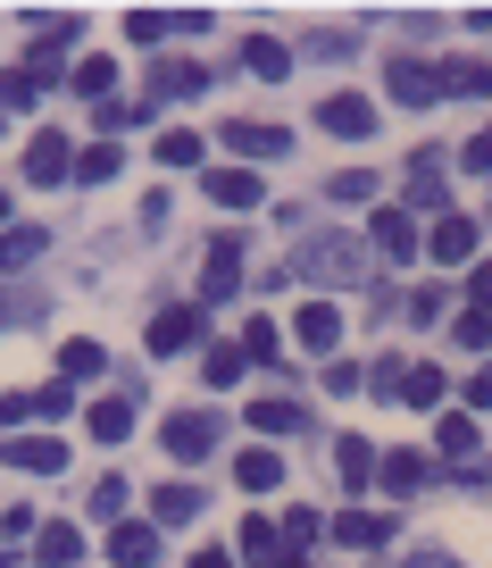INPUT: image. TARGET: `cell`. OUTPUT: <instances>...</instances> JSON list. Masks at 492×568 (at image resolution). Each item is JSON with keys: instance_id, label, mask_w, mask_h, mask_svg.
I'll return each mask as SVG.
<instances>
[{"instance_id": "obj_1", "label": "cell", "mask_w": 492, "mask_h": 568, "mask_svg": "<svg viewBox=\"0 0 492 568\" xmlns=\"http://www.w3.org/2000/svg\"><path fill=\"white\" fill-rule=\"evenodd\" d=\"M317 125L335 142H368L376 134V101L368 92H326V101H317Z\"/></svg>"}, {"instance_id": "obj_2", "label": "cell", "mask_w": 492, "mask_h": 568, "mask_svg": "<svg viewBox=\"0 0 492 568\" xmlns=\"http://www.w3.org/2000/svg\"><path fill=\"white\" fill-rule=\"evenodd\" d=\"M300 276H317V284H359V276H368V251H359V243H309V251H300Z\"/></svg>"}, {"instance_id": "obj_3", "label": "cell", "mask_w": 492, "mask_h": 568, "mask_svg": "<svg viewBox=\"0 0 492 568\" xmlns=\"http://www.w3.org/2000/svg\"><path fill=\"white\" fill-rule=\"evenodd\" d=\"M385 92L401 109H426V101H442V68H426V59H385Z\"/></svg>"}, {"instance_id": "obj_4", "label": "cell", "mask_w": 492, "mask_h": 568, "mask_svg": "<svg viewBox=\"0 0 492 568\" xmlns=\"http://www.w3.org/2000/svg\"><path fill=\"white\" fill-rule=\"evenodd\" d=\"M234 293H243V243H234V234H217V243H209V267H201V310H209V302H234Z\"/></svg>"}, {"instance_id": "obj_5", "label": "cell", "mask_w": 492, "mask_h": 568, "mask_svg": "<svg viewBox=\"0 0 492 568\" xmlns=\"http://www.w3.org/2000/svg\"><path fill=\"white\" fill-rule=\"evenodd\" d=\"M217 435H226L217 409H176V418H167V452H176V460H209Z\"/></svg>"}, {"instance_id": "obj_6", "label": "cell", "mask_w": 492, "mask_h": 568, "mask_svg": "<svg viewBox=\"0 0 492 568\" xmlns=\"http://www.w3.org/2000/svg\"><path fill=\"white\" fill-rule=\"evenodd\" d=\"M418 251H426V260H442V267H468V260H475V217L442 210V217H434V234H426Z\"/></svg>"}, {"instance_id": "obj_7", "label": "cell", "mask_w": 492, "mask_h": 568, "mask_svg": "<svg viewBox=\"0 0 492 568\" xmlns=\"http://www.w3.org/2000/svg\"><path fill=\"white\" fill-rule=\"evenodd\" d=\"M0 460L25 468V477H51V468H68V444L59 435H0Z\"/></svg>"}, {"instance_id": "obj_8", "label": "cell", "mask_w": 492, "mask_h": 568, "mask_svg": "<svg viewBox=\"0 0 492 568\" xmlns=\"http://www.w3.org/2000/svg\"><path fill=\"white\" fill-rule=\"evenodd\" d=\"M201 193H209L217 210H259V201H267V184L250 176V168H201Z\"/></svg>"}, {"instance_id": "obj_9", "label": "cell", "mask_w": 492, "mask_h": 568, "mask_svg": "<svg viewBox=\"0 0 492 568\" xmlns=\"http://www.w3.org/2000/svg\"><path fill=\"white\" fill-rule=\"evenodd\" d=\"M226 151H234V160H284L293 134H284V125H259V118H234L226 125Z\"/></svg>"}, {"instance_id": "obj_10", "label": "cell", "mask_w": 492, "mask_h": 568, "mask_svg": "<svg viewBox=\"0 0 492 568\" xmlns=\"http://www.w3.org/2000/svg\"><path fill=\"white\" fill-rule=\"evenodd\" d=\"M134 418H142V393H109V402H92V409H84L92 444H125V435H134Z\"/></svg>"}, {"instance_id": "obj_11", "label": "cell", "mask_w": 492, "mask_h": 568, "mask_svg": "<svg viewBox=\"0 0 492 568\" xmlns=\"http://www.w3.org/2000/svg\"><path fill=\"white\" fill-rule=\"evenodd\" d=\"M59 176H75L68 134H34V142H25V184H59Z\"/></svg>"}, {"instance_id": "obj_12", "label": "cell", "mask_w": 492, "mask_h": 568, "mask_svg": "<svg viewBox=\"0 0 492 568\" xmlns=\"http://www.w3.org/2000/svg\"><path fill=\"white\" fill-rule=\"evenodd\" d=\"M293 335L309 343L317 359H335V343H342V310L335 302H300V318H293Z\"/></svg>"}, {"instance_id": "obj_13", "label": "cell", "mask_w": 492, "mask_h": 568, "mask_svg": "<svg viewBox=\"0 0 492 568\" xmlns=\"http://www.w3.org/2000/svg\"><path fill=\"white\" fill-rule=\"evenodd\" d=\"M193 343H201V310L193 302H176V310L151 318V352H193Z\"/></svg>"}, {"instance_id": "obj_14", "label": "cell", "mask_w": 492, "mask_h": 568, "mask_svg": "<svg viewBox=\"0 0 492 568\" xmlns=\"http://www.w3.org/2000/svg\"><path fill=\"white\" fill-rule=\"evenodd\" d=\"M184 92H209V68H193V59H158V68H151V101H184Z\"/></svg>"}, {"instance_id": "obj_15", "label": "cell", "mask_w": 492, "mask_h": 568, "mask_svg": "<svg viewBox=\"0 0 492 568\" xmlns=\"http://www.w3.org/2000/svg\"><path fill=\"white\" fill-rule=\"evenodd\" d=\"M158 551H167L158 527H117V535H109V560H117V568H158Z\"/></svg>"}, {"instance_id": "obj_16", "label": "cell", "mask_w": 492, "mask_h": 568, "mask_svg": "<svg viewBox=\"0 0 492 568\" xmlns=\"http://www.w3.org/2000/svg\"><path fill=\"white\" fill-rule=\"evenodd\" d=\"M42 251H51V234H42V226H0V276H18V267H34Z\"/></svg>"}, {"instance_id": "obj_17", "label": "cell", "mask_w": 492, "mask_h": 568, "mask_svg": "<svg viewBox=\"0 0 492 568\" xmlns=\"http://www.w3.org/2000/svg\"><path fill=\"white\" fill-rule=\"evenodd\" d=\"M368 243H376V251H392V260H418V226H409V210H376Z\"/></svg>"}, {"instance_id": "obj_18", "label": "cell", "mask_w": 492, "mask_h": 568, "mask_svg": "<svg viewBox=\"0 0 492 568\" xmlns=\"http://www.w3.org/2000/svg\"><path fill=\"white\" fill-rule=\"evenodd\" d=\"M234 485H243V494H276V485H284V460H276L267 444H250L243 460H234Z\"/></svg>"}, {"instance_id": "obj_19", "label": "cell", "mask_w": 492, "mask_h": 568, "mask_svg": "<svg viewBox=\"0 0 492 568\" xmlns=\"http://www.w3.org/2000/svg\"><path fill=\"white\" fill-rule=\"evenodd\" d=\"M276 551H284V527H267V510H250L243 518V535H234V560H276Z\"/></svg>"}, {"instance_id": "obj_20", "label": "cell", "mask_w": 492, "mask_h": 568, "mask_svg": "<svg viewBox=\"0 0 492 568\" xmlns=\"http://www.w3.org/2000/svg\"><path fill=\"white\" fill-rule=\"evenodd\" d=\"M151 518H158V527H193V518H201V485H158Z\"/></svg>"}, {"instance_id": "obj_21", "label": "cell", "mask_w": 492, "mask_h": 568, "mask_svg": "<svg viewBox=\"0 0 492 568\" xmlns=\"http://www.w3.org/2000/svg\"><path fill=\"white\" fill-rule=\"evenodd\" d=\"M243 418H250V435H259V444H267V435H300V402H267V393H259Z\"/></svg>"}, {"instance_id": "obj_22", "label": "cell", "mask_w": 492, "mask_h": 568, "mask_svg": "<svg viewBox=\"0 0 492 568\" xmlns=\"http://www.w3.org/2000/svg\"><path fill=\"white\" fill-rule=\"evenodd\" d=\"M401 201L442 210V151H418V160H409V193H401Z\"/></svg>"}, {"instance_id": "obj_23", "label": "cell", "mask_w": 492, "mask_h": 568, "mask_svg": "<svg viewBox=\"0 0 492 568\" xmlns=\"http://www.w3.org/2000/svg\"><path fill=\"white\" fill-rule=\"evenodd\" d=\"M392 402H401V409H442V368H426V359L401 368V393H392Z\"/></svg>"}, {"instance_id": "obj_24", "label": "cell", "mask_w": 492, "mask_h": 568, "mask_svg": "<svg viewBox=\"0 0 492 568\" xmlns=\"http://www.w3.org/2000/svg\"><path fill=\"white\" fill-rule=\"evenodd\" d=\"M101 368H109V352H101V343H92V335L59 343V385H68V376H75V385H84V376H101Z\"/></svg>"}, {"instance_id": "obj_25", "label": "cell", "mask_w": 492, "mask_h": 568, "mask_svg": "<svg viewBox=\"0 0 492 568\" xmlns=\"http://www.w3.org/2000/svg\"><path fill=\"white\" fill-rule=\"evenodd\" d=\"M34 560L42 568H75V560H84V535H75V527H42L34 535Z\"/></svg>"}, {"instance_id": "obj_26", "label": "cell", "mask_w": 492, "mask_h": 568, "mask_svg": "<svg viewBox=\"0 0 492 568\" xmlns=\"http://www.w3.org/2000/svg\"><path fill=\"white\" fill-rule=\"evenodd\" d=\"M75 92H84L92 109L117 101V59H75Z\"/></svg>"}, {"instance_id": "obj_27", "label": "cell", "mask_w": 492, "mask_h": 568, "mask_svg": "<svg viewBox=\"0 0 492 568\" xmlns=\"http://www.w3.org/2000/svg\"><path fill=\"white\" fill-rule=\"evenodd\" d=\"M376 477H385V494H418V485H426V452H385Z\"/></svg>"}, {"instance_id": "obj_28", "label": "cell", "mask_w": 492, "mask_h": 568, "mask_svg": "<svg viewBox=\"0 0 492 568\" xmlns=\"http://www.w3.org/2000/svg\"><path fill=\"white\" fill-rule=\"evenodd\" d=\"M442 92H459V101H492V59H459V68H442Z\"/></svg>"}, {"instance_id": "obj_29", "label": "cell", "mask_w": 492, "mask_h": 568, "mask_svg": "<svg viewBox=\"0 0 492 568\" xmlns=\"http://www.w3.org/2000/svg\"><path fill=\"white\" fill-rule=\"evenodd\" d=\"M243 68H250V75H267V84H284V75H293V51L259 34V42H243Z\"/></svg>"}, {"instance_id": "obj_30", "label": "cell", "mask_w": 492, "mask_h": 568, "mask_svg": "<svg viewBox=\"0 0 492 568\" xmlns=\"http://www.w3.org/2000/svg\"><path fill=\"white\" fill-rule=\"evenodd\" d=\"M335 477H342V485H351V494H359V485H368V477H376V452H368V444H359V435H342V444H335Z\"/></svg>"}, {"instance_id": "obj_31", "label": "cell", "mask_w": 492, "mask_h": 568, "mask_svg": "<svg viewBox=\"0 0 492 568\" xmlns=\"http://www.w3.org/2000/svg\"><path fill=\"white\" fill-rule=\"evenodd\" d=\"M243 368H250V359H243V343H209V359H201V376H209L217 393H226V385H243Z\"/></svg>"}, {"instance_id": "obj_32", "label": "cell", "mask_w": 492, "mask_h": 568, "mask_svg": "<svg viewBox=\"0 0 492 568\" xmlns=\"http://www.w3.org/2000/svg\"><path fill=\"white\" fill-rule=\"evenodd\" d=\"M434 444H442V452H451V460H459V468H468V460H475V418H468V409H451V418H442V426H434Z\"/></svg>"}, {"instance_id": "obj_33", "label": "cell", "mask_w": 492, "mask_h": 568, "mask_svg": "<svg viewBox=\"0 0 492 568\" xmlns=\"http://www.w3.org/2000/svg\"><path fill=\"white\" fill-rule=\"evenodd\" d=\"M385 527H392V518H376V510H342V518H335V544H359V551H368V544H385Z\"/></svg>"}, {"instance_id": "obj_34", "label": "cell", "mask_w": 492, "mask_h": 568, "mask_svg": "<svg viewBox=\"0 0 492 568\" xmlns=\"http://www.w3.org/2000/svg\"><path fill=\"white\" fill-rule=\"evenodd\" d=\"M158 168H201V134L193 125H167V134H158Z\"/></svg>"}, {"instance_id": "obj_35", "label": "cell", "mask_w": 492, "mask_h": 568, "mask_svg": "<svg viewBox=\"0 0 492 568\" xmlns=\"http://www.w3.org/2000/svg\"><path fill=\"white\" fill-rule=\"evenodd\" d=\"M117 142H92V151H75V184H109V176H117Z\"/></svg>"}, {"instance_id": "obj_36", "label": "cell", "mask_w": 492, "mask_h": 568, "mask_svg": "<svg viewBox=\"0 0 492 568\" xmlns=\"http://www.w3.org/2000/svg\"><path fill=\"white\" fill-rule=\"evenodd\" d=\"M42 92H51V84H42L34 68H9V75H0V109H34Z\"/></svg>"}, {"instance_id": "obj_37", "label": "cell", "mask_w": 492, "mask_h": 568, "mask_svg": "<svg viewBox=\"0 0 492 568\" xmlns=\"http://www.w3.org/2000/svg\"><path fill=\"white\" fill-rule=\"evenodd\" d=\"M92 125H109V134H125V125H151V101H134V109H125V101H101V109H92Z\"/></svg>"}, {"instance_id": "obj_38", "label": "cell", "mask_w": 492, "mask_h": 568, "mask_svg": "<svg viewBox=\"0 0 492 568\" xmlns=\"http://www.w3.org/2000/svg\"><path fill=\"white\" fill-rule=\"evenodd\" d=\"M451 335L468 343V352H484V343H492V310H475V302H468V310L451 318Z\"/></svg>"}, {"instance_id": "obj_39", "label": "cell", "mask_w": 492, "mask_h": 568, "mask_svg": "<svg viewBox=\"0 0 492 568\" xmlns=\"http://www.w3.org/2000/svg\"><path fill=\"white\" fill-rule=\"evenodd\" d=\"M125 34H134V42H167V34H176V18H167V9H134Z\"/></svg>"}, {"instance_id": "obj_40", "label": "cell", "mask_w": 492, "mask_h": 568, "mask_svg": "<svg viewBox=\"0 0 492 568\" xmlns=\"http://www.w3.org/2000/svg\"><path fill=\"white\" fill-rule=\"evenodd\" d=\"M317 535H326V518H317V510H284V544H300V551H309Z\"/></svg>"}, {"instance_id": "obj_41", "label": "cell", "mask_w": 492, "mask_h": 568, "mask_svg": "<svg viewBox=\"0 0 492 568\" xmlns=\"http://www.w3.org/2000/svg\"><path fill=\"white\" fill-rule=\"evenodd\" d=\"M326 193H335V201H351V210H359V201H376V176H368V168H351V176H335Z\"/></svg>"}, {"instance_id": "obj_42", "label": "cell", "mask_w": 492, "mask_h": 568, "mask_svg": "<svg viewBox=\"0 0 492 568\" xmlns=\"http://www.w3.org/2000/svg\"><path fill=\"white\" fill-rule=\"evenodd\" d=\"M34 527H42V518L25 510V501H9V510H0V544H25V535H34Z\"/></svg>"}, {"instance_id": "obj_43", "label": "cell", "mask_w": 492, "mask_h": 568, "mask_svg": "<svg viewBox=\"0 0 492 568\" xmlns=\"http://www.w3.org/2000/svg\"><path fill=\"white\" fill-rule=\"evenodd\" d=\"M276 352H284V343H276V326H250V335H243V359H267V368H276Z\"/></svg>"}, {"instance_id": "obj_44", "label": "cell", "mask_w": 492, "mask_h": 568, "mask_svg": "<svg viewBox=\"0 0 492 568\" xmlns=\"http://www.w3.org/2000/svg\"><path fill=\"white\" fill-rule=\"evenodd\" d=\"M34 418V393H0V435H9V426H25Z\"/></svg>"}, {"instance_id": "obj_45", "label": "cell", "mask_w": 492, "mask_h": 568, "mask_svg": "<svg viewBox=\"0 0 492 568\" xmlns=\"http://www.w3.org/2000/svg\"><path fill=\"white\" fill-rule=\"evenodd\" d=\"M459 160H468L475 176H492V125H484V134H468V151H459Z\"/></svg>"}, {"instance_id": "obj_46", "label": "cell", "mask_w": 492, "mask_h": 568, "mask_svg": "<svg viewBox=\"0 0 492 568\" xmlns=\"http://www.w3.org/2000/svg\"><path fill=\"white\" fill-rule=\"evenodd\" d=\"M326 393H359V368H351V359H326Z\"/></svg>"}, {"instance_id": "obj_47", "label": "cell", "mask_w": 492, "mask_h": 568, "mask_svg": "<svg viewBox=\"0 0 492 568\" xmlns=\"http://www.w3.org/2000/svg\"><path fill=\"white\" fill-rule=\"evenodd\" d=\"M92 510H125V477H101V485H92Z\"/></svg>"}, {"instance_id": "obj_48", "label": "cell", "mask_w": 492, "mask_h": 568, "mask_svg": "<svg viewBox=\"0 0 492 568\" xmlns=\"http://www.w3.org/2000/svg\"><path fill=\"white\" fill-rule=\"evenodd\" d=\"M475 409H492V368H475V376H468V418H475Z\"/></svg>"}, {"instance_id": "obj_49", "label": "cell", "mask_w": 492, "mask_h": 568, "mask_svg": "<svg viewBox=\"0 0 492 568\" xmlns=\"http://www.w3.org/2000/svg\"><path fill=\"white\" fill-rule=\"evenodd\" d=\"M468 293H475V310H492V260H484V267L468 276Z\"/></svg>"}, {"instance_id": "obj_50", "label": "cell", "mask_w": 492, "mask_h": 568, "mask_svg": "<svg viewBox=\"0 0 492 568\" xmlns=\"http://www.w3.org/2000/svg\"><path fill=\"white\" fill-rule=\"evenodd\" d=\"M193 568H234V551H226V544H201V551H193Z\"/></svg>"}, {"instance_id": "obj_51", "label": "cell", "mask_w": 492, "mask_h": 568, "mask_svg": "<svg viewBox=\"0 0 492 568\" xmlns=\"http://www.w3.org/2000/svg\"><path fill=\"white\" fill-rule=\"evenodd\" d=\"M267 568H309V551H300V544H284V551H276Z\"/></svg>"}, {"instance_id": "obj_52", "label": "cell", "mask_w": 492, "mask_h": 568, "mask_svg": "<svg viewBox=\"0 0 492 568\" xmlns=\"http://www.w3.org/2000/svg\"><path fill=\"white\" fill-rule=\"evenodd\" d=\"M409 568H459V560H442V551H418V560H409Z\"/></svg>"}, {"instance_id": "obj_53", "label": "cell", "mask_w": 492, "mask_h": 568, "mask_svg": "<svg viewBox=\"0 0 492 568\" xmlns=\"http://www.w3.org/2000/svg\"><path fill=\"white\" fill-rule=\"evenodd\" d=\"M0 217H9V193H0Z\"/></svg>"}, {"instance_id": "obj_54", "label": "cell", "mask_w": 492, "mask_h": 568, "mask_svg": "<svg viewBox=\"0 0 492 568\" xmlns=\"http://www.w3.org/2000/svg\"><path fill=\"white\" fill-rule=\"evenodd\" d=\"M0 568H9V560H0Z\"/></svg>"}]
</instances>
